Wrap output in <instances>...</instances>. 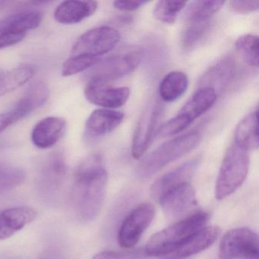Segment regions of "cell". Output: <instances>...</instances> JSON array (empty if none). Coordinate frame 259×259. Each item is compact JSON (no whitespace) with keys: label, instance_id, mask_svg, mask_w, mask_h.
Instances as JSON below:
<instances>
[{"label":"cell","instance_id":"52a82bcc","mask_svg":"<svg viewBox=\"0 0 259 259\" xmlns=\"http://www.w3.org/2000/svg\"><path fill=\"white\" fill-rule=\"evenodd\" d=\"M120 34L112 27L102 26L81 34L72 47V56H87L98 58L108 54L118 45Z\"/></svg>","mask_w":259,"mask_h":259},{"label":"cell","instance_id":"603a6c76","mask_svg":"<svg viewBox=\"0 0 259 259\" xmlns=\"http://www.w3.org/2000/svg\"><path fill=\"white\" fill-rule=\"evenodd\" d=\"M188 85L189 79L186 74L174 71L162 79L159 86V95L165 102H174L184 95Z\"/></svg>","mask_w":259,"mask_h":259},{"label":"cell","instance_id":"277c9868","mask_svg":"<svg viewBox=\"0 0 259 259\" xmlns=\"http://www.w3.org/2000/svg\"><path fill=\"white\" fill-rule=\"evenodd\" d=\"M249 163V151L233 143L220 168L215 186L217 199L227 198L242 186L248 175Z\"/></svg>","mask_w":259,"mask_h":259},{"label":"cell","instance_id":"e575fe53","mask_svg":"<svg viewBox=\"0 0 259 259\" xmlns=\"http://www.w3.org/2000/svg\"><path fill=\"white\" fill-rule=\"evenodd\" d=\"M149 2L147 1H126V0H123V1H115L113 2V7L116 8V10H120V11L124 12H133L136 11V10H139V9L142 8L144 6L146 5Z\"/></svg>","mask_w":259,"mask_h":259},{"label":"cell","instance_id":"5bb4252c","mask_svg":"<svg viewBox=\"0 0 259 259\" xmlns=\"http://www.w3.org/2000/svg\"><path fill=\"white\" fill-rule=\"evenodd\" d=\"M221 233L218 226L203 227L192 235L181 246L163 259H185L208 248L214 243Z\"/></svg>","mask_w":259,"mask_h":259},{"label":"cell","instance_id":"4316f807","mask_svg":"<svg viewBox=\"0 0 259 259\" xmlns=\"http://www.w3.org/2000/svg\"><path fill=\"white\" fill-rule=\"evenodd\" d=\"M187 5L185 1H169L161 0L156 4L154 9V18L157 20L167 25L175 23L180 13Z\"/></svg>","mask_w":259,"mask_h":259},{"label":"cell","instance_id":"9a60e30c","mask_svg":"<svg viewBox=\"0 0 259 259\" xmlns=\"http://www.w3.org/2000/svg\"><path fill=\"white\" fill-rule=\"evenodd\" d=\"M66 122L59 116H49L39 121L31 132V141L37 148L47 149L54 146L64 136Z\"/></svg>","mask_w":259,"mask_h":259},{"label":"cell","instance_id":"5b68a950","mask_svg":"<svg viewBox=\"0 0 259 259\" xmlns=\"http://www.w3.org/2000/svg\"><path fill=\"white\" fill-rule=\"evenodd\" d=\"M217 91L201 87L188 100L177 116L165 122L157 131L160 138L170 137L181 133L201 115L210 110L217 101Z\"/></svg>","mask_w":259,"mask_h":259},{"label":"cell","instance_id":"484cf974","mask_svg":"<svg viewBox=\"0 0 259 259\" xmlns=\"http://www.w3.org/2000/svg\"><path fill=\"white\" fill-rule=\"evenodd\" d=\"M238 54L246 64L258 67V37L252 34L240 36L235 43Z\"/></svg>","mask_w":259,"mask_h":259},{"label":"cell","instance_id":"2e32d148","mask_svg":"<svg viewBox=\"0 0 259 259\" xmlns=\"http://www.w3.org/2000/svg\"><path fill=\"white\" fill-rule=\"evenodd\" d=\"M37 211L29 207H15L0 212V240L9 239L34 221Z\"/></svg>","mask_w":259,"mask_h":259},{"label":"cell","instance_id":"7c38bea8","mask_svg":"<svg viewBox=\"0 0 259 259\" xmlns=\"http://www.w3.org/2000/svg\"><path fill=\"white\" fill-rule=\"evenodd\" d=\"M169 219L186 218L197 207L196 194L190 183H185L168 192L158 200Z\"/></svg>","mask_w":259,"mask_h":259},{"label":"cell","instance_id":"ba28073f","mask_svg":"<svg viewBox=\"0 0 259 259\" xmlns=\"http://www.w3.org/2000/svg\"><path fill=\"white\" fill-rule=\"evenodd\" d=\"M140 50H133L122 54L110 56L101 60L91 70L90 78H100L111 81L132 73L142 60Z\"/></svg>","mask_w":259,"mask_h":259},{"label":"cell","instance_id":"30bf717a","mask_svg":"<svg viewBox=\"0 0 259 259\" xmlns=\"http://www.w3.org/2000/svg\"><path fill=\"white\" fill-rule=\"evenodd\" d=\"M162 110L163 107L160 101L152 100L139 118L132 145V155L136 160L140 159L149 148Z\"/></svg>","mask_w":259,"mask_h":259},{"label":"cell","instance_id":"9c48e42d","mask_svg":"<svg viewBox=\"0 0 259 259\" xmlns=\"http://www.w3.org/2000/svg\"><path fill=\"white\" fill-rule=\"evenodd\" d=\"M155 210L149 203H143L133 209L125 218L118 233V242L122 248H130L139 242L142 234L151 225Z\"/></svg>","mask_w":259,"mask_h":259},{"label":"cell","instance_id":"d6a6232c","mask_svg":"<svg viewBox=\"0 0 259 259\" xmlns=\"http://www.w3.org/2000/svg\"><path fill=\"white\" fill-rule=\"evenodd\" d=\"M230 9L233 13L237 14L246 15L257 11L259 9L258 0L254 1H230L229 3Z\"/></svg>","mask_w":259,"mask_h":259},{"label":"cell","instance_id":"836d02e7","mask_svg":"<svg viewBox=\"0 0 259 259\" xmlns=\"http://www.w3.org/2000/svg\"><path fill=\"white\" fill-rule=\"evenodd\" d=\"M25 37V35L11 34L8 31L0 29V50L20 43Z\"/></svg>","mask_w":259,"mask_h":259},{"label":"cell","instance_id":"7402d4cb","mask_svg":"<svg viewBox=\"0 0 259 259\" xmlns=\"http://www.w3.org/2000/svg\"><path fill=\"white\" fill-rule=\"evenodd\" d=\"M235 72L236 64L234 60L231 57H224L204 74L201 79V84L203 87H210L213 89L215 86L222 88L230 82L234 76Z\"/></svg>","mask_w":259,"mask_h":259},{"label":"cell","instance_id":"d6986e66","mask_svg":"<svg viewBox=\"0 0 259 259\" xmlns=\"http://www.w3.org/2000/svg\"><path fill=\"white\" fill-rule=\"evenodd\" d=\"M95 1H65L54 12V19L59 23L72 25L91 17L98 10Z\"/></svg>","mask_w":259,"mask_h":259},{"label":"cell","instance_id":"cb8c5ba5","mask_svg":"<svg viewBox=\"0 0 259 259\" xmlns=\"http://www.w3.org/2000/svg\"><path fill=\"white\" fill-rule=\"evenodd\" d=\"M225 1H193L188 6L185 19L188 24L205 23L219 12Z\"/></svg>","mask_w":259,"mask_h":259},{"label":"cell","instance_id":"7a4b0ae2","mask_svg":"<svg viewBox=\"0 0 259 259\" xmlns=\"http://www.w3.org/2000/svg\"><path fill=\"white\" fill-rule=\"evenodd\" d=\"M209 218L210 215L207 212H195L155 233L145 248L147 254L156 257H164L170 254L190 236L205 227Z\"/></svg>","mask_w":259,"mask_h":259},{"label":"cell","instance_id":"e0dca14e","mask_svg":"<svg viewBox=\"0 0 259 259\" xmlns=\"http://www.w3.org/2000/svg\"><path fill=\"white\" fill-rule=\"evenodd\" d=\"M124 117L123 113L116 110H95L86 122V135L90 138H99L110 134L122 123Z\"/></svg>","mask_w":259,"mask_h":259},{"label":"cell","instance_id":"d4e9b609","mask_svg":"<svg viewBox=\"0 0 259 259\" xmlns=\"http://www.w3.org/2000/svg\"><path fill=\"white\" fill-rule=\"evenodd\" d=\"M34 74V68L30 66H19L0 76V96L14 92L28 82Z\"/></svg>","mask_w":259,"mask_h":259},{"label":"cell","instance_id":"1f68e13d","mask_svg":"<svg viewBox=\"0 0 259 259\" xmlns=\"http://www.w3.org/2000/svg\"><path fill=\"white\" fill-rule=\"evenodd\" d=\"M148 257L145 248H141L133 251H103L95 254L93 259H145Z\"/></svg>","mask_w":259,"mask_h":259},{"label":"cell","instance_id":"8fae6325","mask_svg":"<svg viewBox=\"0 0 259 259\" xmlns=\"http://www.w3.org/2000/svg\"><path fill=\"white\" fill-rule=\"evenodd\" d=\"M84 95L88 101L105 108H119L126 104L130 96L128 88H114L110 81L100 78H90Z\"/></svg>","mask_w":259,"mask_h":259},{"label":"cell","instance_id":"8d00e7d4","mask_svg":"<svg viewBox=\"0 0 259 259\" xmlns=\"http://www.w3.org/2000/svg\"><path fill=\"white\" fill-rule=\"evenodd\" d=\"M3 72L2 71L0 70V76H1V75H2Z\"/></svg>","mask_w":259,"mask_h":259},{"label":"cell","instance_id":"ac0fdd59","mask_svg":"<svg viewBox=\"0 0 259 259\" xmlns=\"http://www.w3.org/2000/svg\"><path fill=\"white\" fill-rule=\"evenodd\" d=\"M66 174V162L61 154H51L47 157L41 166L39 182L42 192H57L63 184Z\"/></svg>","mask_w":259,"mask_h":259},{"label":"cell","instance_id":"8992f818","mask_svg":"<svg viewBox=\"0 0 259 259\" xmlns=\"http://www.w3.org/2000/svg\"><path fill=\"white\" fill-rule=\"evenodd\" d=\"M221 259H259L258 236L245 227L227 232L220 243Z\"/></svg>","mask_w":259,"mask_h":259},{"label":"cell","instance_id":"83f0119b","mask_svg":"<svg viewBox=\"0 0 259 259\" xmlns=\"http://www.w3.org/2000/svg\"><path fill=\"white\" fill-rule=\"evenodd\" d=\"M35 110L29 101L22 97L13 108L0 114V133Z\"/></svg>","mask_w":259,"mask_h":259},{"label":"cell","instance_id":"44dd1931","mask_svg":"<svg viewBox=\"0 0 259 259\" xmlns=\"http://www.w3.org/2000/svg\"><path fill=\"white\" fill-rule=\"evenodd\" d=\"M257 110L251 112L243 118L236 127L233 144L247 151L258 148L257 133Z\"/></svg>","mask_w":259,"mask_h":259},{"label":"cell","instance_id":"4dcf8cb0","mask_svg":"<svg viewBox=\"0 0 259 259\" xmlns=\"http://www.w3.org/2000/svg\"><path fill=\"white\" fill-rule=\"evenodd\" d=\"M99 58L87 57V56H72L68 59L63 65L62 75L63 77L72 76L95 66Z\"/></svg>","mask_w":259,"mask_h":259},{"label":"cell","instance_id":"d590c367","mask_svg":"<svg viewBox=\"0 0 259 259\" xmlns=\"http://www.w3.org/2000/svg\"><path fill=\"white\" fill-rule=\"evenodd\" d=\"M133 20V18L130 16H122V17L117 19V24H122V25H127L130 24Z\"/></svg>","mask_w":259,"mask_h":259},{"label":"cell","instance_id":"ffe728a7","mask_svg":"<svg viewBox=\"0 0 259 259\" xmlns=\"http://www.w3.org/2000/svg\"><path fill=\"white\" fill-rule=\"evenodd\" d=\"M42 22V15L37 11L15 13L0 20V29L11 34L26 36V33L35 29Z\"/></svg>","mask_w":259,"mask_h":259},{"label":"cell","instance_id":"f1b7e54d","mask_svg":"<svg viewBox=\"0 0 259 259\" xmlns=\"http://www.w3.org/2000/svg\"><path fill=\"white\" fill-rule=\"evenodd\" d=\"M210 22L205 23L189 24L183 31L180 39L181 47L184 51L191 50L198 46L210 31Z\"/></svg>","mask_w":259,"mask_h":259},{"label":"cell","instance_id":"f546056e","mask_svg":"<svg viewBox=\"0 0 259 259\" xmlns=\"http://www.w3.org/2000/svg\"><path fill=\"white\" fill-rule=\"evenodd\" d=\"M25 180V172L12 165L0 164V195L19 187Z\"/></svg>","mask_w":259,"mask_h":259},{"label":"cell","instance_id":"3957f363","mask_svg":"<svg viewBox=\"0 0 259 259\" xmlns=\"http://www.w3.org/2000/svg\"><path fill=\"white\" fill-rule=\"evenodd\" d=\"M201 139V133L193 130L164 142L139 163L136 169V176L142 180L153 177L169 163L195 149Z\"/></svg>","mask_w":259,"mask_h":259},{"label":"cell","instance_id":"6da1fadb","mask_svg":"<svg viewBox=\"0 0 259 259\" xmlns=\"http://www.w3.org/2000/svg\"><path fill=\"white\" fill-rule=\"evenodd\" d=\"M107 184V170L101 154H92L80 163L70 195L71 207L80 221L91 222L99 215Z\"/></svg>","mask_w":259,"mask_h":259},{"label":"cell","instance_id":"4fadbf2b","mask_svg":"<svg viewBox=\"0 0 259 259\" xmlns=\"http://www.w3.org/2000/svg\"><path fill=\"white\" fill-rule=\"evenodd\" d=\"M199 163V158L193 159L157 179L151 186V196L159 200L172 189L185 183H190Z\"/></svg>","mask_w":259,"mask_h":259}]
</instances>
